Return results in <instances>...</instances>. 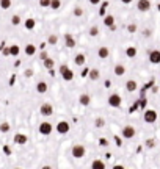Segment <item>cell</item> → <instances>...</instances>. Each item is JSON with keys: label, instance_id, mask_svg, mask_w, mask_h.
Returning a JSON list of instances; mask_svg holds the SVG:
<instances>
[{"label": "cell", "instance_id": "obj_19", "mask_svg": "<svg viewBox=\"0 0 160 169\" xmlns=\"http://www.w3.org/2000/svg\"><path fill=\"white\" fill-rule=\"evenodd\" d=\"M137 88H138V85H137L135 80H127V81H126V89H127L129 92L137 91Z\"/></svg>", "mask_w": 160, "mask_h": 169}, {"label": "cell", "instance_id": "obj_12", "mask_svg": "<svg viewBox=\"0 0 160 169\" xmlns=\"http://www.w3.org/2000/svg\"><path fill=\"white\" fill-rule=\"evenodd\" d=\"M97 56L102 58V60L108 58V56H110V49H108V47H99V49H97Z\"/></svg>", "mask_w": 160, "mask_h": 169}, {"label": "cell", "instance_id": "obj_27", "mask_svg": "<svg viewBox=\"0 0 160 169\" xmlns=\"http://www.w3.org/2000/svg\"><path fill=\"white\" fill-rule=\"evenodd\" d=\"M8 49H9V55H13V56H17L19 52H21V47L16 45V44H13L11 47H8Z\"/></svg>", "mask_w": 160, "mask_h": 169}, {"label": "cell", "instance_id": "obj_4", "mask_svg": "<svg viewBox=\"0 0 160 169\" xmlns=\"http://www.w3.org/2000/svg\"><path fill=\"white\" fill-rule=\"evenodd\" d=\"M107 102H108V105H110L111 108H119L121 103H122V99H121L119 94H110Z\"/></svg>", "mask_w": 160, "mask_h": 169}, {"label": "cell", "instance_id": "obj_25", "mask_svg": "<svg viewBox=\"0 0 160 169\" xmlns=\"http://www.w3.org/2000/svg\"><path fill=\"white\" fill-rule=\"evenodd\" d=\"M43 64H44V68H46V69H52L53 66H55V61H53L52 58H49V56H47L46 60H43Z\"/></svg>", "mask_w": 160, "mask_h": 169}, {"label": "cell", "instance_id": "obj_29", "mask_svg": "<svg viewBox=\"0 0 160 169\" xmlns=\"http://www.w3.org/2000/svg\"><path fill=\"white\" fill-rule=\"evenodd\" d=\"M56 42H58V36H56V35H49V38H47V44L55 45Z\"/></svg>", "mask_w": 160, "mask_h": 169}, {"label": "cell", "instance_id": "obj_28", "mask_svg": "<svg viewBox=\"0 0 160 169\" xmlns=\"http://www.w3.org/2000/svg\"><path fill=\"white\" fill-rule=\"evenodd\" d=\"M60 6H61V0H50V5H49L50 9L56 11V9H60Z\"/></svg>", "mask_w": 160, "mask_h": 169}, {"label": "cell", "instance_id": "obj_20", "mask_svg": "<svg viewBox=\"0 0 160 169\" xmlns=\"http://www.w3.org/2000/svg\"><path fill=\"white\" fill-rule=\"evenodd\" d=\"M113 72H115V75H118V77H122V75L126 74L124 64H116V66H115V69H113Z\"/></svg>", "mask_w": 160, "mask_h": 169}, {"label": "cell", "instance_id": "obj_17", "mask_svg": "<svg viewBox=\"0 0 160 169\" xmlns=\"http://www.w3.org/2000/svg\"><path fill=\"white\" fill-rule=\"evenodd\" d=\"M24 52H25V55H28V56H33V55L36 53V45H35V44H27V45L24 47Z\"/></svg>", "mask_w": 160, "mask_h": 169}, {"label": "cell", "instance_id": "obj_32", "mask_svg": "<svg viewBox=\"0 0 160 169\" xmlns=\"http://www.w3.org/2000/svg\"><path fill=\"white\" fill-rule=\"evenodd\" d=\"M0 8L2 9H9L11 8V0H0Z\"/></svg>", "mask_w": 160, "mask_h": 169}, {"label": "cell", "instance_id": "obj_30", "mask_svg": "<svg viewBox=\"0 0 160 169\" xmlns=\"http://www.w3.org/2000/svg\"><path fill=\"white\" fill-rule=\"evenodd\" d=\"M9 130H11V125H9L8 122H2V124H0V131H2V133H8Z\"/></svg>", "mask_w": 160, "mask_h": 169}, {"label": "cell", "instance_id": "obj_38", "mask_svg": "<svg viewBox=\"0 0 160 169\" xmlns=\"http://www.w3.org/2000/svg\"><path fill=\"white\" fill-rule=\"evenodd\" d=\"M24 75H25V77H27V78H30V77H32V75H33V71H32V69H25Z\"/></svg>", "mask_w": 160, "mask_h": 169}, {"label": "cell", "instance_id": "obj_22", "mask_svg": "<svg viewBox=\"0 0 160 169\" xmlns=\"http://www.w3.org/2000/svg\"><path fill=\"white\" fill-rule=\"evenodd\" d=\"M91 167L93 169H105V163H104L102 160H94L91 163Z\"/></svg>", "mask_w": 160, "mask_h": 169}, {"label": "cell", "instance_id": "obj_42", "mask_svg": "<svg viewBox=\"0 0 160 169\" xmlns=\"http://www.w3.org/2000/svg\"><path fill=\"white\" fill-rule=\"evenodd\" d=\"M3 55H9V49H5L3 50Z\"/></svg>", "mask_w": 160, "mask_h": 169}, {"label": "cell", "instance_id": "obj_5", "mask_svg": "<svg viewBox=\"0 0 160 169\" xmlns=\"http://www.w3.org/2000/svg\"><path fill=\"white\" fill-rule=\"evenodd\" d=\"M55 130L58 131L60 135H66V133H69V130H71V125H69V122H68V121H60L58 124H56Z\"/></svg>", "mask_w": 160, "mask_h": 169}, {"label": "cell", "instance_id": "obj_6", "mask_svg": "<svg viewBox=\"0 0 160 169\" xmlns=\"http://www.w3.org/2000/svg\"><path fill=\"white\" fill-rule=\"evenodd\" d=\"M143 119L146 124H154L157 121V111L155 110H146L145 114H143Z\"/></svg>", "mask_w": 160, "mask_h": 169}, {"label": "cell", "instance_id": "obj_23", "mask_svg": "<svg viewBox=\"0 0 160 169\" xmlns=\"http://www.w3.org/2000/svg\"><path fill=\"white\" fill-rule=\"evenodd\" d=\"M104 25H105V27H111V25H115V17H113L111 14L105 16V17H104Z\"/></svg>", "mask_w": 160, "mask_h": 169}, {"label": "cell", "instance_id": "obj_3", "mask_svg": "<svg viewBox=\"0 0 160 169\" xmlns=\"http://www.w3.org/2000/svg\"><path fill=\"white\" fill-rule=\"evenodd\" d=\"M71 154H72L74 158H83L85 154H87V149H85V146H82V144H75L71 149Z\"/></svg>", "mask_w": 160, "mask_h": 169}, {"label": "cell", "instance_id": "obj_31", "mask_svg": "<svg viewBox=\"0 0 160 169\" xmlns=\"http://www.w3.org/2000/svg\"><path fill=\"white\" fill-rule=\"evenodd\" d=\"M94 125H96L97 128H102L104 125H105V119L104 118H96L94 119Z\"/></svg>", "mask_w": 160, "mask_h": 169}, {"label": "cell", "instance_id": "obj_10", "mask_svg": "<svg viewBox=\"0 0 160 169\" xmlns=\"http://www.w3.org/2000/svg\"><path fill=\"white\" fill-rule=\"evenodd\" d=\"M64 44H66L68 49H74V47H75V39H74V36L71 33H66L64 35Z\"/></svg>", "mask_w": 160, "mask_h": 169}, {"label": "cell", "instance_id": "obj_14", "mask_svg": "<svg viewBox=\"0 0 160 169\" xmlns=\"http://www.w3.org/2000/svg\"><path fill=\"white\" fill-rule=\"evenodd\" d=\"M85 63H87V56H85L83 53H77L74 56V64H77V66H83Z\"/></svg>", "mask_w": 160, "mask_h": 169}, {"label": "cell", "instance_id": "obj_1", "mask_svg": "<svg viewBox=\"0 0 160 169\" xmlns=\"http://www.w3.org/2000/svg\"><path fill=\"white\" fill-rule=\"evenodd\" d=\"M38 131H39L43 136H50V133L53 131V125L50 124V122L44 121V122H41V124H39V128H38Z\"/></svg>", "mask_w": 160, "mask_h": 169}, {"label": "cell", "instance_id": "obj_24", "mask_svg": "<svg viewBox=\"0 0 160 169\" xmlns=\"http://www.w3.org/2000/svg\"><path fill=\"white\" fill-rule=\"evenodd\" d=\"M126 55L129 56V58H135V56H137V47H127V49H126Z\"/></svg>", "mask_w": 160, "mask_h": 169}, {"label": "cell", "instance_id": "obj_7", "mask_svg": "<svg viewBox=\"0 0 160 169\" xmlns=\"http://www.w3.org/2000/svg\"><path fill=\"white\" fill-rule=\"evenodd\" d=\"M121 135H122V138H126V139H132V138L137 135V130L132 127V125H126L124 128H122Z\"/></svg>", "mask_w": 160, "mask_h": 169}, {"label": "cell", "instance_id": "obj_26", "mask_svg": "<svg viewBox=\"0 0 160 169\" xmlns=\"http://www.w3.org/2000/svg\"><path fill=\"white\" fill-rule=\"evenodd\" d=\"M21 24H22L21 16H19V14H13V16H11V25L17 27V25H21Z\"/></svg>", "mask_w": 160, "mask_h": 169}, {"label": "cell", "instance_id": "obj_21", "mask_svg": "<svg viewBox=\"0 0 160 169\" xmlns=\"http://www.w3.org/2000/svg\"><path fill=\"white\" fill-rule=\"evenodd\" d=\"M88 77H90V80H93V81L99 80V77H100V72H99V69H90V72H88Z\"/></svg>", "mask_w": 160, "mask_h": 169}, {"label": "cell", "instance_id": "obj_34", "mask_svg": "<svg viewBox=\"0 0 160 169\" xmlns=\"http://www.w3.org/2000/svg\"><path fill=\"white\" fill-rule=\"evenodd\" d=\"M99 35V28L97 27H91L90 28V36H97Z\"/></svg>", "mask_w": 160, "mask_h": 169}, {"label": "cell", "instance_id": "obj_15", "mask_svg": "<svg viewBox=\"0 0 160 169\" xmlns=\"http://www.w3.org/2000/svg\"><path fill=\"white\" fill-rule=\"evenodd\" d=\"M79 102H80V105L88 107V105H90V102H91V96H90V94H80Z\"/></svg>", "mask_w": 160, "mask_h": 169}, {"label": "cell", "instance_id": "obj_33", "mask_svg": "<svg viewBox=\"0 0 160 169\" xmlns=\"http://www.w3.org/2000/svg\"><path fill=\"white\" fill-rule=\"evenodd\" d=\"M74 16H75V17H80V16H83V9H82L80 6L74 8Z\"/></svg>", "mask_w": 160, "mask_h": 169}, {"label": "cell", "instance_id": "obj_13", "mask_svg": "<svg viewBox=\"0 0 160 169\" xmlns=\"http://www.w3.org/2000/svg\"><path fill=\"white\" fill-rule=\"evenodd\" d=\"M27 141H28L27 135H22V133H17V135L14 136V143H16V144H19V146H24V144H27Z\"/></svg>", "mask_w": 160, "mask_h": 169}, {"label": "cell", "instance_id": "obj_37", "mask_svg": "<svg viewBox=\"0 0 160 169\" xmlns=\"http://www.w3.org/2000/svg\"><path fill=\"white\" fill-rule=\"evenodd\" d=\"M88 72H90V68H83V69H82V72H80V75L85 78V77H88Z\"/></svg>", "mask_w": 160, "mask_h": 169}, {"label": "cell", "instance_id": "obj_39", "mask_svg": "<svg viewBox=\"0 0 160 169\" xmlns=\"http://www.w3.org/2000/svg\"><path fill=\"white\" fill-rule=\"evenodd\" d=\"M47 56H49V55H47V52H46V50H43V52L39 53V58H41V60H46Z\"/></svg>", "mask_w": 160, "mask_h": 169}, {"label": "cell", "instance_id": "obj_16", "mask_svg": "<svg viewBox=\"0 0 160 169\" xmlns=\"http://www.w3.org/2000/svg\"><path fill=\"white\" fill-rule=\"evenodd\" d=\"M47 89H49V85L46 81H39L36 85V92L38 94H44V92H47Z\"/></svg>", "mask_w": 160, "mask_h": 169}, {"label": "cell", "instance_id": "obj_8", "mask_svg": "<svg viewBox=\"0 0 160 169\" xmlns=\"http://www.w3.org/2000/svg\"><path fill=\"white\" fill-rule=\"evenodd\" d=\"M39 113L43 116H52L53 114V107H52V103H49V102H46V103H43L41 105V108H39Z\"/></svg>", "mask_w": 160, "mask_h": 169}, {"label": "cell", "instance_id": "obj_36", "mask_svg": "<svg viewBox=\"0 0 160 169\" xmlns=\"http://www.w3.org/2000/svg\"><path fill=\"white\" fill-rule=\"evenodd\" d=\"M127 30H129V33H135V31H137V25H135V24H130V25L127 27Z\"/></svg>", "mask_w": 160, "mask_h": 169}, {"label": "cell", "instance_id": "obj_18", "mask_svg": "<svg viewBox=\"0 0 160 169\" xmlns=\"http://www.w3.org/2000/svg\"><path fill=\"white\" fill-rule=\"evenodd\" d=\"M24 27L27 28V30H33V28L36 27V21L33 17H28V19H25L24 21Z\"/></svg>", "mask_w": 160, "mask_h": 169}, {"label": "cell", "instance_id": "obj_11", "mask_svg": "<svg viewBox=\"0 0 160 169\" xmlns=\"http://www.w3.org/2000/svg\"><path fill=\"white\" fill-rule=\"evenodd\" d=\"M149 61L152 64H160V50L149 52Z\"/></svg>", "mask_w": 160, "mask_h": 169}, {"label": "cell", "instance_id": "obj_41", "mask_svg": "<svg viewBox=\"0 0 160 169\" xmlns=\"http://www.w3.org/2000/svg\"><path fill=\"white\" fill-rule=\"evenodd\" d=\"M121 2L124 3V5H129V3H132V2H134V0H121Z\"/></svg>", "mask_w": 160, "mask_h": 169}, {"label": "cell", "instance_id": "obj_40", "mask_svg": "<svg viewBox=\"0 0 160 169\" xmlns=\"http://www.w3.org/2000/svg\"><path fill=\"white\" fill-rule=\"evenodd\" d=\"M90 3H91V5H99L100 0H90Z\"/></svg>", "mask_w": 160, "mask_h": 169}, {"label": "cell", "instance_id": "obj_9", "mask_svg": "<svg viewBox=\"0 0 160 169\" xmlns=\"http://www.w3.org/2000/svg\"><path fill=\"white\" fill-rule=\"evenodd\" d=\"M137 8H138V11L141 13H146L151 9V2L149 0H138L137 2Z\"/></svg>", "mask_w": 160, "mask_h": 169}, {"label": "cell", "instance_id": "obj_35", "mask_svg": "<svg viewBox=\"0 0 160 169\" xmlns=\"http://www.w3.org/2000/svg\"><path fill=\"white\" fill-rule=\"evenodd\" d=\"M50 5V0H39V6L41 8H49Z\"/></svg>", "mask_w": 160, "mask_h": 169}, {"label": "cell", "instance_id": "obj_2", "mask_svg": "<svg viewBox=\"0 0 160 169\" xmlns=\"http://www.w3.org/2000/svg\"><path fill=\"white\" fill-rule=\"evenodd\" d=\"M60 74H61V77H63L64 81H71V80H74V72H72L66 64H61V66H60Z\"/></svg>", "mask_w": 160, "mask_h": 169}]
</instances>
